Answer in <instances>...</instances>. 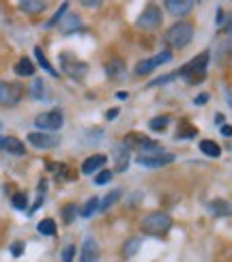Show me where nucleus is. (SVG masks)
<instances>
[{
  "label": "nucleus",
  "mask_w": 232,
  "mask_h": 262,
  "mask_svg": "<svg viewBox=\"0 0 232 262\" xmlns=\"http://www.w3.org/2000/svg\"><path fill=\"white\" fill-rule=\"evenodd\" d=\"M0 129H3V123H0Z\"/></svg>",
  "instance_id": "44"
},
{
  "label": "nucleus",
  "mask_w": 232,
  "mask_h": 262,
  "mask_svg": "<svg viewBox=\"0 0 232 262\" xmlns=\"http://www.w3.org/2000/svg\"><path fill=\"white\" fill-rule=\"evenodd\" d=\"M0 149L3 151H7L9 155H15V157H22V155H26V149H24V144L19 142L17 138H3V142H0Z\"/></svg>",
  "instance_id": "14"
},
{
  "label": "nucleus",
  "mask_w": 232,
  "mask_h": 262,
  "mask_svg": "<svg viewBox=\"0 0 232 262\" xmlns=\"http://www.w3.org/2000/svg\"><path fill=\"white\" fill-rule=\"evenodd\" d=\"M208 97H211V95L202 92V95H198V97H196V101H194V103H196V106H204V103L208 101Z\"/></svg>",
  "instance_id": "37"
},
{
  "label": "nucleus",
  "mask_w": 232,
  "mask_h": 262,
  "mask_svg": "<svg viewBox=\"0 0 232 262\" xmlns=\"http://www.w3.org/2000/svg\"><path fill=\"white\" fill-rule=\"evenodd\" d=\"M200 151H202L206 157H211V159H217V157L221 155L219 144L213 142V140H202V142H200Z\"/></svg>",
  "instance_id": "20"
},
{
  "label": "nucleus",
  "mask_w": 232,
  "mask_h": 262,
  "mask_svg": "<svg viewBox=\"0 0 232 262\" xmlns=\"http://www.w3.org/2000/svg\"><path fill=\"white\" fill-rule=\"evenodd\" d=\"M28 142L35 146V149H54V146L60 142L58 135L48 133V131H33L28 133Z\"/></svg>",
  "instance_id": "8"
},
{
  "label": "nucleus",
  "mask_w": 232,
  "mask_h": 262,
  "mask_svg": "<svg viewBox=\"0 0 232 262\" xmlns=\"http://www.w3.org/2000/svg\"><path fill=\"white\" fill-rule=\"evenodd\" d=\"M208 211L215 217H226V215H232V204L228 200H224V198H217V200L208 204Z\"/></svg>",
  "instance_id": "15"
},
{
  "label": "nucleus",
  "mask_w": 232,
  "mask_h": 262,
  "mask_svg": "<svg viewBox=\"0 0 232 262\" xmlns=\"http://www.w3.org/2000/svg\"><path fill=\"white\" fill-rule=\"evenodd\" d=\"M131 161V149L125 142H119L114 146V163H116V172H125L129 168Z\"/></svg>",
  "instance_id": "10"
},
{
  "label": "nucleus",
  "mask_w": 232,
  "mask_h": 262,
  "mask_svg": "<svg viewBox=\"0 0 232 262\" xmlns=\"http://www.w3.org/2000/svg\"><path fill=\"white\" fill-rule=\"evenodd\" d=\"M30 97H35L37 101H45V99H50L48 88H45V82L41 80V78H35L33 84H30Z\"/></svg>",
  "instance_id": "18"
},
{
  "label": "nucleus",
  "mask_w": 232,
  "mask_h": 262,
  "mask_svg": "<svg viewBox=\"0 0 232 262\" xmlns=\"http://www.w3.org/2000/svg\"><path fill=\"white\" fill-rule=\"evenodd\" d=\"M119 198H121V192H119V189L105 194V196L101 198V202H99V211H108L112 204H116V200H119Z\"/></svg>",
  "instance_id": "25"
},
{
  "label": "nucleus",
  "mask_w": 232,
  "mask_h": 262,
  "mask_svg": "<svg viewBox=\"0 0 232 262\" xmlns=\"http://www.w3.org/2000/svg\"><path fill=\"white\" fill-rule=\"evenodd\" d=\"M208 60H211V54L208 52H202V54H198L194 60H189L187 65L176 71L178 76H183L189 84H196V82H202L204 76H206V69H208Z\"/></svg>",
  "instance_id": "2"
},
{
  "label": "nucleus",
  "mask_w": 232,
  "mask_h": 262,
  "mask_svg": "<svg viewBox=\"0 0 232 262\" xmlns=\"http://www.w3.org/2000/svg\"><path fill=\"white\" fill-rule=\"evenodd\" d=\"M67 11H69V3H62V5L58 7V11H56V15H54V17H52V19H50V22L45 24V28H52V26H54V24H58V22H60V19H62V17H67Z\"/></svg>",
  "instance_id": "29"
},
{
  "label": "nucleus",
  "mask_w": 232,
  "mask_h": 262,
  "mask_svg": "<svg viewBox=\"0 0 232 262\" xmlns=\"http://www.w3.org/2000/svg\"><path fill=\"white\" fill-rule=\"evenodd\" d=\"M45 192H48V181L43 179V181H39L37 202H35V206H30V213H35V211H37V208H41V204H43V200H45Z\"/></svg>",
  "instance_id": "27"
},
{
  "label": "nucleus",
  "mask_w": 232,
  "mask_h": 262,
  "mask_svg": "<svg viewBox=\"0 0 232 262\" xmlns=\"http://www.w3.org/2000/svg\"><path fill=\"white\" fill-rule=\"evenodd\" d=\"M168 123H170V118H168V116H159V118H151V121H149V127H151L153 131H164V129L168 127Z\"/></svg>",
  "instance_id": "31"
},
{
  "label": "nucleus",
  "mask_w": 232,
  "mask_h": 262,
  "mask_svg": "<svg viewBox=\"0 0 232 262\" xmlns=\"http://www.w3.org/2000/svg\"><path fill=\"white\" fill-rule=\"evenodd\" d=\"M105 163H108V157H105V155H90L88 159H84L80 170H82V174H92V172L101 170Z\"/></svg>",
  "instance_id": "12"
},
{
  "label": "nucleus",
  "mask_w": 232,
  "mask_h": 262,
  "mask_svg": "<svg viewBox=\"0 0 232 262\" xmlns=\"http://www.w3.org/2000/svg\"><path fill=\"white\" fill-rule=\"evenodd\" d=\"M24 97V88L19 82H5L0 80V106L3 108H13L17 106Z\"/></svg>",
  "instance_id": "4"
},
{
  "label": "nucleus",
  "mask_w": 232,
  "mask_h": 262,
  "mask_svg": "<svg viewBox=\"0 0 232 262\" xmlns=\"http://www.w3.org/2000/svg\"><path fill=\"white\" fill-rule=\"evenodd\" d=\"M82 28V19L78 15H73V13H67V17L60 22V30H62V35H71V33H76V30Z\"/></svg>",
  "instance_id": "16"
},
{
  "label": "nucleus",
  "mask_w": 232,
  "mask_h": 262,
  "mask_svg": "<svg viewBox=\"0 0 232 262\" xmlns=\"http://www.w3.org/2000/svg\"><path fill=\"white\" fill-rule=\"evenodd\" d=\"M140 228L144 234H153V236H161L166 234L168 230L172 228V217L168 213H161V211H155V213H149L142 217L140 222Z\"/></svg>",
  "instance_id": "1"
},
{
  "label": "nucleus",
  "mask_w": 232,
  "mask_h": 262,
  "mask_svg": "<svg viewBox=\"0 0 232 262\" xmlns=\"http://www.w3.org/2000/svg\"><path fill=\"white\" fill-rule=\"evenodd\" d=\"M84 7H99L101 3H90V0H84V3H82Z\"/></svg>",
  "instance_id": "41"
},
{
  "label": "nucleus",
  "mask_w": 232,
  "mask_h": 262,
  "mask_svg": "<svg viewBox=\"0 0 232 262\" xmlns=\"http://www.w3.org/2000/svg\"><path fill=\"white\" fill-rule=\"evenodd\" d=\"M108 76L110 78H116V76H125V67L121 60H112L108 65Z\"/></svg>",
  "instance_id": "30"
},
{
  "label": "nucleus",
  "mask_w": 232,
  "mask_h": 262,
  "mask_svg": "<svg viewBox=\"0 0 232 262\" xmlns=\"http://www.w3.org/2000/svg\"><path fill=\"white\" fill-rule=\"evenodd\" d=\"M60 60H62V69H65V73H67V76H71V78H76V80H80L84 73L88 71L86 62L78 60L73 54H60Z\"/></svg>",
  "instance_id": "7"
},
{
  "label": "nucleus",
  "mask_w": 232,
  "mask_h": 262,
  "mask_svg": "<svg viewBox=\"0 0 232 262\" xmlns=\"http://www.w3.org/2000/svg\"><path fill=\"white\" fill-rule=\"evenodd\" d=\"M73 254H76V247H73V245H67L65 249H62V254H60L62 262H71V260H73Z\"/></svg>",
  "instance_id": "35"
},
{
  "label": "nucleus",
  "mask_w": 232,
  "mask_h": 262,
  "mask_svg": "<svg viewBox=\"0 0 232 262\" xmlns=\"http://www.w3.org/2000/svg\"><path fill=\"white\" fill-rule=\"evenodd\" d=\"M140 245H142V241H140L138 236L127 239V241L123 243V258H133V256L140 251Z\"/></svg>",
  "instance_id": "19"
},
{
  "label": "nucleus",
  "mask_w": 232,
  "mask_h": 262,
  "mask_svg": "<svg viewBox=\"0 0 232 262\" xmlns=\"http://www.w3.org/2000/svg\"><path fill=\"white\" fill-rule=\"evenodd\" d=\"M140 30H155L161 26V9L157 5H149L142 11V15L138 17V22H135Z\"/></svg>",
  "instance_id": "6"
},
{
  "label": "nucleus",
  "mask_w": 232,
  "mask_h": 262,
  "mask_svg": "<svg viewBox=\"0 0 232 262\" xmlns=\"http://www.w3.org/2000/svg\"><path fill=\"white\" fill-rule=\"evenodd\" d=\"M15 73H17V76H24V78L26 76H33V73H35V65L30 62V58H22L15 65Z\"/></svg>",
  "instance_id": "23"
},
{
  "label": "nucleus",
  "mask_w": 232,
  "mask_h": 262,
  "mask_svg": "<svg viewBox=\"0 0 232 262\" xmlns=\"http://www.w3.org/2000/svg\"><path fill=\"white\" fill-rule=\"evenodd\" d=\"M119 108H112V110H108V114H105V118H108V121H114L116 116H119Z\"/></svg>",
  "instance_id": "39"
},
{
  "label": "nucleus",
  "mask_w": 232,
  "mask_h": 262,
  "mask_svg": "<svg viewBox=\"0 0 232 262\" xmlns=\"http://www.w3.org/2000/svg\"><path fill=\"white\" fill-rule=\"evenodd\" d=\"M99 198H88L86 200V204H84L82 208H80V217H84V219H88V217H92L95 213L99 211Z\"/></svg>",
  "instance_id": "21"
},
{
  "label": "nucleus",
  "mask_w": 232,
  "mask_h": 262,
  "mask_svg": "<svg viewBox=\"0 0 232 262\" xmlns=\"http://www.w3.org/2000/svg\"><path fill=\"white\" fill-rule=\"evenodd\" d=\"M155 58V62H157V67L159 65H166V62H170L172 60V52L170 50H164V52H159L157 56H153Z\"/></svg>",
  "instance_id": "34"
},
{
  "label": "nucleus",
  "mask_w": 232,
  "mask_h": 262,
  "mask_svg": "<svg viewBox=\"0 0 232 262\" xmlns=\"http://www.w3.org/2000/svg\"><path fill=\"white\" fill-rule=\"evenodd\" d=\"M26 194L24 192H17V194H13V198H11V204H13V208H17V211H24L26 208Z\"/></svg>",
  "instance_id": "32"
},
{
  "label": "nucleus",
  "mask_w": 232,
  "mask_h": 262,
  "mask_svg": "<svg viewBox=\"0 0 232 262\" xmlns=\"http://www.w3.org/2000/svg\"><path fill=\"white\" fill-rule=\"evenodd\" d=\"M35 58L39 60V65H41V69H45V71L50 73V76H52V78H56V76H58V71H56L54 67H52V65H50V60L45 58V54H43V50H41V47H35Z\"/></svg>",
  "instance_id": "22"
},
{
  "label": "nucleus",
  "mask_w": 232,
  "mask_h": 262,
  "mask_svg": "<svg viewBox=\"0 0 232 262\" xmlns=\"http://www.w3.org/2000/svg\"><path fill=\"white\" fill-rule=\"evenodd\" d=\"M226 47L232 50V33H228V41H226Z\"/></svg>",
  "instance_id": "42"
},
{
  "label": "nucleus",
  "mask_w": 232,
  "mask_h": 262,
  "mask_svg": "<svg viewBox=\"0 0 232 262\" xmlns=\"http://www.w3.org/2000/svg\"><path fill=\"white\" fill-rule=\"evenodd\" d=\"M135 161L144 168H164L168 163L174 161V155L172 153H161V155H138Z\"/></svg>",
  "instance_id": "9"
},
{
  "label": "nucleus",
  "mask_w": 232,
  "mask_h": 262,
  "mask_svg": "<svg viewBox=\"0 0 232 262\" xmlns=\"http://www.w3.org/2000/svg\"><path fill=\"white\" fill-rule=\"evenodd\" d=\"M224 22V11H221V9H217V24H221Z\"/></svg>",
  "instance_id": "40"
},
{
  "label": "nucleus",
  "mask_w": 232,
  "mask_h": 262,
  "mask_svg": "<svg viewBox=\"0 0 232 262\" xmlns=\"http://www.w3.org/2000/svg\"><path fill=\"white\" fill-rule=\"evenodd\" d=\"M37 230H39V234H43V236H56V224H54V219H43V222H39Z\"/></svg>",
  "instance_id": "24"
},
{
  "label": "nucleus",
  "mask_w": 232,
  "mask_h": 262,
  "mask_svg": "<svg viewBox=\"0 0 232 262\" xmlns=\"http://www.w3.org/2000/svg\"><path fill=\"white\" fill-rule=\"evenodd\" d=\"M76 217H80V206L67 204L65 208H62V219H65V224H73L76 222Z\"/></svg>",
  "instance_id": "26"
},
{
  "label": "nucleus",
  "mask_w": 232,
  "mask_h": 262,
  "mask_svg": "<svg viewBox=\"0 0 232 262\" xmlns=\"http://www.w3.org/2000/svg\"><path fill=\"white\" fill-rule=\"evenodd\" d=\"M19 9H22L24 13L37 15V13H41V11H45L48 3H45V0H22V3H19Z\"/></svg>",
  "instance_id": "17"
},
{
  "label": "nucleus",
  "mask_w": 232,
  "mask_h": 262,
  "mask_svg": "<svg viewBox=\"0 0 232 262\" xmlns=\"http://www.w3.org/2000/svg\"><path fill=\"white\" fill-rule=\"evenodd\" d=\"M112 176H114L112 170H101L97 176H95V185H105V183H110Z\"/></svg>",
  "instance_id": "33"
},
{
  "label": "nucleus",
  "mask_w": 232,
  "mask_h": 262,
  "mask_svg": "<svg viewBox=\"0 0 232 262\" xmlns=\"http://www.w3.org/2000/svg\"><path fill=\"white\" fill-rule=\"evenodd\" d=\"M62 123H65V116H62V112L60 110H50V112H43V114H39V116L35 118V125L41 129V131H56L62 127Z\"/></svg>",
  "instance_id": "5"
},
{
  "label": "nucleus",
  "mask_w": 232,
  "mask_h": 262,
  "mask_svg": "<svg viewBox=\"0 0 232 262\" xmlns=\"http://www.w3.org/2000/svg\"><path fill=\"white\" fill-rule=\"evenodd\" d=\"M192 39H194V26L189 22H178L168 28V33H166V43L176 50H183L185 45H189Z\"/></svg>",
  "instance_id": "3"
},
{
  "label": "nucleus",
  "mask_w": 232,
  "mask_h": 262,
  "mask_svg": "<svg viewBox=\"0 0 232 262\" xmlns=\"http://www.w3.org/2000/svg\"><path fill=\"white\" fill-rule=\"evenodd\" d=\"M99 245L92 236H86L82 243V251H80V262H99Z\"/></svg>",
  "instance_id": "11"
},
{
  "label": "nucleus",
  "mask_w": 232,
  "mask_h": 262,
  "mask_svg": "<svg viewBox=\"0 0 232 262\" xmlns=\"http://www.w3.org/2000/svg\"><path fill=\"white\" fill-rule=\"evenodd\" d=\"M22 254H24V243H22V241H15V243L11 245V256L13 258H19Z\"/></svg>",
  "instance_id": "36"
},
{
  "label": "nucleus",
  "mask_w": 232,
  "mask_h": 262,
  "mask_svg": "<svg viewBox=\"0 0 232 262\" xmlns=\"http://www.w3.org/2000/svg\"><path fill=\"white\" fill-rule=\"evenodd\" d=\"M157 69V62H155V58H146V60H142L138 67H135V73L138 76H146V73H151V71H155Z\"/></svg>",
  "instance_id": "28"
},
{
  "label": "nucleus",
  "mask_w": 232,
  "mask_h": 262,
  "mask_svg": "<svg viewBox=\"0 0 232 262\" xmlns=\"http://www.w3.org/2000/svg\"><path fill=\"white\" fill-rule=\"evenodd\" d=\"M116 97H119V99H123V101H125V99H127L129 95H127V92H123V90H121V92H116Z\"/></svg>",
  "instance_id": "43"
},
{
  "label": "nucleus",
  "mask_w": 232,
  "mask_h": 262,
  "mask_svg": "<svg viewBox=\"0 0 232 262\" xmlns=\"http://www.w3.org/2000/svg\"><path fill=\"white\" fill-rule=\"evenodd\" d=\"M221 135H226V138H232V125H221Z\"/></svg>",
  "instance_id": "38"
},
{
  "label": "nucleus",
  "mask_w": 232,
  "mask_h": 262,
  "mask_svg": "<svg viewBox=\"0 0 232 262\" xmlns=\"http://www.w3.org/2000/svg\"><path fill=\"white\" fill-rule=\"evenodd\" d=\"M166 9L172 15H187L194 9L192 0H166Z\"/></svg>",
  "instance_id": "13"
}]
</instances>
